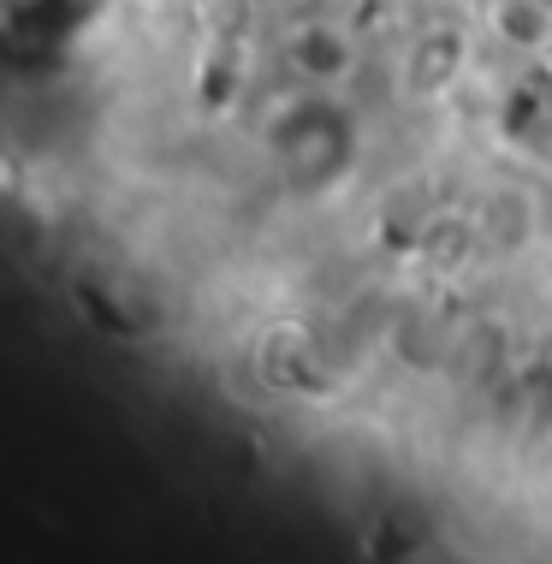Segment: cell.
I'll return each instance as SVG.
<instances>
[{
    "instance_id": "cell-1",
    "label": "cell",
    "mask_w": 552,
    "mask_h": 564,
    "mask_svg": "<svg viewBox=\"0 0 552 564\" xmlns=\"http://www.w3.org/2000/svg\"><path fill=\"white\" fill-rule=\"evenodd\" d=\"M291 66H297L310 84L345 78V72H350V42H345V30H333V24H303L297 36H291Z\"/></svg>"
}]
</instances>
